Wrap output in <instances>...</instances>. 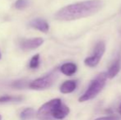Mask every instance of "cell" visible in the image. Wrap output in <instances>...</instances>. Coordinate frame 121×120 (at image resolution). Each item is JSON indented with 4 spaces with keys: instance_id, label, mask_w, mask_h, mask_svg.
<instances>
[{
    "instance_id": "obj_1",
    "label": "cell",
    "mask_w": 121,
    "mask_h": 120,
    "mask_svg": "<svg viewBox=\"0 0 121 120\" xmlns=\"http://www.w3.org/2000/svg\"><path fill=\"white\" fill-rule=\"evenodd\" d=\"M103 6L101 0H88L68 5L56 12L55 18L59 21H73L94 15Z\"/></svg>"
},
{
    "instance_id": "obj_2",
    "label": "cell",
    "mask_w": 121,
    "mask_h": 120,
    "mask_svg": "<svg viewBox=\"0 0 121 120\" xmlns=\"http://www.w3.org/2000/svg\"><path fill=\"white\" fill-rule=\"evenodd\" d=\"M107 74L103 73L99 74L98 76L91 82L89 87L86 89V91L84 92V94L82 95L80 98L78 99L79 102H85V101L90 100V99H94L95 97L102 91L106 82Z\"/></svg>"
},
{
    "instance_id": "obj_3",
    "label": "cell",
    "mask_w": 121,
    "mask_h": 120,
    "mask_svg": "<svg viewBox=\"0 0 121 120\" xmlns=\"http://www.w3.org/2000/svg\"><path fill=\"white\" fill-rule=\"evenodd\" d=\"M62 104L60 99H54L44 104L39 109L37 112V117L40 120H51L53 119L52 114L54 109Z\"/></svg>"
},
{
    "instance_id": "obj_4",
    "label": "cell",
    "mask_w": 121,
    "mask_h": 120,
    "mask_svg": "<svg viewBox=\"0 0 121 120\" xmlns=\"http://www.w3.org/2000/svg\"><path fill=\"white\" fill-rule=\"evenodd\" d=\"M56 78H57V75L55 72H52L48 75L45 76V77H40L35 80L32 81L30 84H29V87L32 90H36V91H42L48 89L54 83Z\"/></svg>"
},
{
    "instance_id": "obj_5",
    "label": "cell",
    "mask_w": 121,
    "mask_h": 120,
    "mask_svg": "<svg viewBox=\"0 0 121 120\" xmlns=\"http://www.w3.org/2000/svg\"><path fill=\"white\" fill-rule=\"evenodd\" d=\"M105 50V45L104 41H99L96 45L94 54L84 60V63L88 67H96L101 59Z\"/></svg>"
},
{
    "instance_id": "obj_6",
    "label": "cell",
    "mask_w": 121,
    "mask_h": 120,
    "mask_svg": "<svg viewBox=\"0 0 121 120\" xmlns=\"http://www.w3.org/2000/svg\"><path fill=\"white\" fill-rule=\"evenodd\" d=\"M43 43V39L40 38V37H37V38L26 39V40H22L21 43H20V46L23 50L27 51V50H32L39 48Z\"/></svg>"
},
{
    "instance_id": "obj_7",
    "label": "cell",
    "mask_w": 121,
    "mask_h": 120,
    "mask_svg": "<svg viewBox=\"0 0 121 120\" xmlns=\"http://www.w3.org/2000/svg\"><path fill=\"white\" fill-rule=\"evenodd\" d=\"M70 109L68 106H66L65 104H59L53 112L52 117L53 119H64V118H66L69 115Z\"/></svg>"
},
{
    "instance_id": "obj_8",
    "label": "cell",
    "mask_w": 121,
    "mask_h": 120,
    "mask_svg": "<svg viewBox=\"0 0 121 120\" xmlns=\"http://www.w3.org/2000/svg\"><path fill=\"white\" fill-rule=\"evenodd\" d=\"M30 26L31 27L35 28V29L42 31L44 33H46L49 31V26L46 21L43 19H40V18H36V19L32 20L30 22Z\"/></svg>"
},
{
    "instance_id": "obj_9",
    "label": "cell",
    "mask_w": 121,
    "mask_h": 120,
    "mask_svg": "<svg viewBox=\"0 0 121 120\" xmlns=\"http://www.w3.org/2000/svg\"><path fill=\"white\" fill-rule=\"evenodd\" d=\"M76 88L77 81L68 80L61 85L59 90H60V92L63 93V94H69V93H72L73 91H74Z\"/></svg>"
},
{
    "instance_id": "obj_10",
    "label": "cell",
    "mask_w": 121,
    "mask_h": 120,
    "mask_svg": "<svg viewBox=\"0 0 121 120\" xmlns=\"http://www.w3.org/2000/svg\"><path fill=\"white\" fill-rule=\"evenodd\" d=\"M78 70L77 65L73 62H66L60 67V72L66 76H72Z\"/></svg>"
},
{
    "instance_id": "obj_11",
    "label": "cell",
    "mask_w": 121,
    "mask_h": 120,
    "mask_svg": "<svg viewBox=\"0 0 121 120\" xmlns=\"http://www.w3.org/2000/svg\"><path fill=\"white\" fill-rule=\"evenodd\" d=\"M120 69V59H116L114 62V63L109 68L107 72V77L108 78H114L117 74L119 73Z\"/></svg>"
},
{
    "instance_id": "obj_12",
    "label": "cell",
    "mask_w": 121,
    "mask_h": 120,
    "mask_svg": "<svg viewBox=\"0 0 121 120\" xmlns=\"http://www.w3.org/2000/svg\"><path fill=\"white\" fill-rule=\"evenodd\" d=\"M35 116V110L32 108H26L22 111L20 118L22 120H29Z\"/></svg>"
},
{
    "instance_id": "obj_13",
    "label": "cell",
    "mask_w": 121,
    "mask_h": 120,
    "mask_svg": "<svg viewBox=\"0 0 121 120\" xmlns=\"http://www.w3.org/2000/svg\"><path fill=\"white\" fill-rule=\"evenodd\" d=\"M22 98L21 96H10L3 95L0 97V103H8V102H17L21 101Z\"/></svg>"
},
{
    "instance_id": "obj_14",
    "label": "cell",
    "mask_w": 121,
    "mask_h": 120,
    "mask_svg": "<svg viewBox=\"0 0 121 120\" xmlns=\"http://www.w3.org/2000/svg\"><path fill=\"white\" fill-rule=\"evenodd\" d=\"M40 64V54H35L31 58L30 62H29V67L31 69H35L39 67Z\"/></svg>"
},
{
    "instance_id": "obj_15",
    "label": "cell",
    "mask_w": 121,
    "mask_h": 120,
    "mask_svg": "<svg viewBox=\"0 0 121 120\" xmlns=\"http://www.w3.org/2000/svg\"><path fill=\"white\" fill-rule=\"evenodd\" d=\"M29 4L28 0H17L15 3V8L18 10H22L26 8Z\"/></svg>"
},
{
    "instance_id": "obj_16",
    "label": "cell",
    "mask_w": 121,
    "mask_h": 120,
    "mask_svg": "<svg viewBox=\"0 0 121 120\" xmlns=\"http://www.w3.org/2000/svg\"><path fill=\"white\" fill-rule=\"evenodd\" d=\"M94 120H120V118L116 115H110V116H105V117H100Z\"/></svg>"
},
{
    "instance_id": "obj_17",
    "label": "cell",
    "mask_w": 121,
    "mask_h": 120,
    "mask_svg": "<svg viewBox=\"0 0 121 120\" xmlns=\"http://www.w3.org/2000/svg\"><path fill=\"white\" fill-rule=\"evenodd\" d=\"M26 83V81L21 80V81H17V82H15L13 86H14V87H18V88H20V87H25Z\"/></svg>"
},
{
    "instance_id": "obj_18",
    "label": "cell",
    "mask_w": 121,
    "mask_h": 120,
    "mask_svg": "<svg viewBox=\"0 0 121 120\" xmlns=\"http://www.w3.org/2000/svg\"><path fill=\"white\" fill-rule=\"evenodd\" d=\"M118 112H119V114L121 115V104H120V106H119V108H118Z\"/></svg>"
},
{
    "instance_id": "obj_19",
    "label": "cell",
    "mask_w": 121,
    "mask_h": 120,
    "mask_svg": "<svg viewBox=\"0 0 121 120\" xmlns=\"http://www.w3.org/2000/svg\"><path fill=\"white\" fill-rule=\"evenodd\" d=\"M1 58H2V54H1V53H0V59H1Z\"/></svg>"
},
{
    "instance_id": "obj_20",
    "label": "cell",
    "mask_w": 121,
    "mask_h": 120,
    "mask_svg": "<svg viewBox=\"0 0 121 120\" xmlns=\"http://www.w3.org/2000/svg\"><path fill=\"white\" fill-rule=\"evenodd\" d=\"M1 119H2V116L0 115V120H1Z\"/></svg>"
}]
</instances>
